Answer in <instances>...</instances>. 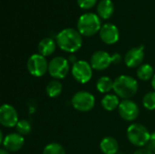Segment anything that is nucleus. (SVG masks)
<instances>
[{
  "instance_id": "obj_6",
  "label": "nucleus",
  "mask_w": 155,
  "mask_h": 154,
  "mask_svg": "<svg viewBox=\"0 0 155 154\" xmlns=\"http://www.w3.org/2000/svg\"><path fill=\"white\" fill-rule=\"evenodd\" d=\"M94 96L85 91L77 92L72 98L73 107L79 112H89L94 107Z\"/></svg>"
},
{
  "instance_id": "obj_20",
  "label": "nucleus",
  "mask_w": 155,
  "mask_h": 154,
  "mask_svg": "<svg viewBox=\"0 0 155 154\" xmlns=\"http://www.w3.org/2000/svg\"><path fill=\"white\" fill-rule=\"evenodd\" d=\"M96 88L97 90L102 93H106L110 92L112 89L114 90V82L111 78L107 76H103L98 79L96 83Z\"/></svg>"
},
{
  "instance_id": "obj_4",
  "label": "nucleus",
  "mask_w": 155,
  "mask_h": 154,
  "mask_svg": "<svg viewBox=\"0 0 155 154\" xmlns=\"http://www.w3.org/2000/svg\"><path fill=\"white\" fill-rule=\"evenodd\" d=\"M127 138L129 142L137 147H143L148 144L151 134L145 126L134 123L128 127L127 129Z\"/></svg>"
},
{
  "instance_id": "obj_10",
  "label": "nucleus",
  "mask_w": 155,
  "mask_h": 154,
  "mask_svg": "<svg viewBox=\"0 0 155 154\" xmlns=\"http://www.w3.org/2000/svg\"><path fill=\"white\" fill-rule=\"evenodd\" d=\"M18 114L16 110L10 104H3L0 108V123L6 128L16 126L18 123Z\"/></svg>"
},
{
  "instance_id": "obj_27",
  "label": "nucleus",
  "mask_w": 155,
  "mask_h": 154,
  "mask_svg": "<svg viewBox=\"0 0 155 154\" xmlns=\"http://www.w3.org/2000/svg\"><path fill=\"white\" fill-rule=\"evenodd\" d=\"M134 154H153V152L149 150V149H144V148H142V149H139L137 150Z\"/></svg>"
},
{
  "instance_id": "obj_21",
  "label": "nucleus",
  "mask_w": 155,
  "mask_h": 154,
  "mask_svg": "<svg viewBox=\"0 0 155 154\" xmlns=\"http://www.w3.org/2000/svg\"><path fill=\"white\" fill-rule=\"evenodd\" d=\"M153 75V68L148 64L140 65L137 70V76L142 81H148L152 79Z\"/></svg>"
},
{
  "instance_id": "obj_13",
  "label": "nucleus",
  "mask_w": 155,
  "mask_h": 154,
  "mask_svg": "<svg viewBox=\"0 0 155 154\" xmlns=\"http://www.w3.org/2000/svg\"><path fill=\"white\" fill-rule=\"evenodd\" d=\"M144 58L143 47H134L130 49L124 56V63L129 68H134L139 66Z\"/></svg>"
},
{
  "instance_id": "obj_8",
  "label": "nucleus",
  "mask_w": 155,
  "mask_h": 154,
  "mask_svg": "<svg viewBox=\"0 0 155 154\" xmlns=\"http://www.w3.org/2000/svg\"><path fill=\"white\" fill-rule=\"evenodd\" d=\"M69 62L64 57L57 56L53 58L48 64V73L54 79L64 78L69 72Z\"/></svg>"
},
{
  "instance_id": "obj_28",
  "label": "nucleus",
  "mask_w": 155,
  "mask_h": 154,
  "mask_svg": "<svg viewBox=\"0 0 155 154\" xmlns=\"http://www.w3.org/2000/svg\"><path fill=\"white\" fill-rule=\"evenodd\" d=\"M0 154H9L8 151H6L5 149H1L0 150Z\"/></svg>"
},
{
  "instance_id": "obj_14",
  "label": "nucleus",
  "mask_w": 155,
  "mask_h": 154,
  "mask_svg": "<svg viewBox=\"0 0 155 154\" xmlns=\"http://www.w3.org/2000/svg\"><path fill=\"white\" fill-rule=\"evenodd\" d=\"M3 145L5 149L8 152H17L24 146L25 140L23 135L19 133H10L5 136L3 141Z\"/></svg>"
},
{
  "instance_id": "obj_24",
  "label": "nucleus",
  "mask_w": 155,
  "mask_h": 154,
  "mask_svg": "<svg viewBox=\"0 0 155 154\" xmlns=\"http://www.w3.org/2000/svg\"><path fill=\"white\" fill-rule=\"evenodd\" d=\"M16 131L21 135H27L31 132V124L26 120H21L16 124Z\"/></svg>"
},
{
  "instance_id": "obj_29",
  "label": "nucleus",
  "mask_w": 155,
  "mask_h": 154,
  "mask_svg": "<svg viewBox=\"0 0 155 154\" xmlns=\"http://www.w3.org/2000/svg\"><path fill=\"white\" fill-rule=\"evenodd\" d=\"M152 85H153V87L154 88L155 90V74L154 75H153V80H152Z\"/></svg>"
},
{
  "instance_id": "obj_12",
  "label": "nucleus",
  "mask_w": 155,
  "mask_h": 154,
  "mask_svg": "<svg viewBox=\"0 0 155 154\" xmlns=\"http://www.w3.org/2000/svg\"><path fill=\"white\" fill-rule=\"evenodd\" d=\"M99 34L102 41L107 44H115L120 37L119 29L115 25L111 23H106L104 25H102L99 31Z\"/></svg>"
},
{
  "instance_id": "obj_5",
  "label": "nucleus",
  "mask_w": 155,
  "mask_h": 154,
  "mask_svg": "<svg viewBox=\"0 0 155 154\" xmlns=\"http://www.w3.org/2000/svg\"><path fill=\"white\" fill-rule=\"evenodd\" d=\"M121 55L119 54H114V55H110L105 51H97L93 54L91 57V66L93 69L97 71H103L110 66L112 63L118 64L121 61Z\"/></svg>"
},
{
  "instance_id": "obj_18",
  "label": "nucleus",
  "mask_w": 155,
  "mask_h": 154,
  "mask_svg": "<svg viewBox=\"0 0 155 154\" xmlns=\"http://www.w3.org/2000/svg\"><path fill=\"white\" fill-rule=\"evenodd\" d=\"M101 103H102L103 108L106 111H109V112L115 110L120 105L119 98L114 94H106L102 99Z\"/></svg>"
},
{
  "instance_id": "obj_23",
  "label": "nucleus",
  "mask_w": 155,
  "mask_h": 154,
  "mask_svg": "<svg viewBox=\"0 0 155 154\" xmlns=\"http://www.w3.org/2000/svg\"><path fill=\"white\" fill-rule=\"evenodd\" d=\"M143 104L147 110H155V92H150L144 95Z\"/></svg>"
},
{
  "instance_id": "obj_30",
  "label": "nucleus",
  "mask_w": 155,
  "mask_h": 154,
  "mask_svg": "<svg viewBox=\"0 0 155 154\" xmlns=\"http://www.w3.org/2000/svg\"><path fill=\"white\" fill-rule=\"evenodd\" d=\"M117 154H124V153H122V152H119V153H117Z\"/></svg>"
},
{
  "instance_id": "obj_19",
  "label": "nucleus",
  "mask_w": 155,
  "mask_h": 154,
  "mask_svg": "<svg viewBox=\"0 0 155 154\" xmlns=\"http://www.w3.org/2000/svg\"><path fill=\"white\" fill-rule=\"evenodd\" d=\"M45 91H46V93L49 97L55 98L61 94V93L63 91V85L58 80L54 79V80H52L51 82H49L47 84Z\"/></svg>"
},
{
  "instance_id": "obj_7",
  "label": "nucleus",
  "mask_w": 155,
  "mask_h": 154,
  "mask_svg": "<svg viewBox=\"0 0 155 154\" xmlns=\"http://www.w3.org/2000/svg\"><path fill=\"white\" fill-rule=\"evenodd\" d=\"M48 63L45 56L40 54H35L27 60V70L29 74L35 77H41L48 71Z\"/></svg>"
},
{
  "instance_id": "obj_15",
  "label": "nucleus",
  "mask_w": 155,
  "mask_h": 154,
  "mask_svg": "<svg viewBox=\"0 0 155 154\" xmlns=\"http://www.w3.org/2000/svg\"><path fill=\"white\" fill-rule=\"evenodd\" d=\"M56 48V43L54 39L50 37H45L42 39L38 44V52L43 56L51 55Z\"/></svg>"
},
{
  "instance_id": "obj_17",
  "label": "nucleus",
  "mask_w": 155,
  "mask_h": 154,
  "mask_svg": "<svg viewBox=\"0 0 155 154\" xmlns=\"http://www.w3.org/2000/svg\"><path fill=\"white\" fill-rule=\"evenodd\" d=\"M100 148L104 154H117L119 145L117 141L114 137L108 136L102 140L100 143Z\"/></svg>"
},
{
  "instance_id": "obj_2",
  "label": "nucleus",
  "mask_w": 155,
  "mask_h": 154,
  "mask_svg": "<svg viewBox=\"0 0 155 154\" xmlns=\"http://www.w3.org/2000/svg\"><path fill=\"white\" fill-rule=\"evenodd\" d=\"M114 91L119 97L129 100L138 91L137 81L129 75H120L114 81Z\"/></svg>"
},
{
  "instance_id": "obj_16",
  "label": "nucleus",
  "mask_w": 155,
  "mask_h": 154,
  "mask_svg": "<svg viewBox=\"0 0 155 154\" xmlns=\"http://www.w3.org/2000/svg\"><path fill=\"white\" fill-rule=\"evenodd\" d=\"M114 12V5L112 0H101L97 5V13L101 18L107 19Z\"/></svg>"
},
{
  "instance_id": "obj_9",
  "label": "nucleus",
  "mask_w": 155,
  "mask_h": 154,
  "mask_svg": "<svg viewBox=\"0 0 155 154\" xmlns=\"http://www.w3.org/2000/svg\"><path fill=\"white\" fill-rule=\"evenodd\" d=\"M92 66L89 63L84 60L76 61L72 67V74L75 81L80 84L88 83L93 75Z\"/></svg>"
},
{
  "instance_id": "obj_3",
  "label": "nucleus",
  "mask_w": 155,
  "mask_h": 154,
  "mask_svg": "<svg viewBox=\"0 0 155 154\" xmlns=\"http://www.w3.org/2000/svg\"><path fill=\"white\" fill-rule=\"evenodd\" d=\"M100 17L94 13H85L82 15L77 21V29L79 33L85 36H92L101 29Z\"/></svg>"
},
{
  "instance_id": "obj_11",
  "label": "nucleus",
  "mask_w": 155,
  "mask_h": 154,
  "mask_svg": "<svg viewBox=\"0 0 155 154\" xmlns=\"http://www.w3.org/2000/svg\"><path fill=\"white\" fill-rule=\"evenodd\" d=\"M118 111L120 116L127 122L135 120L139 115L138 105L131 100H124L122 103H120Z\"/></svg>"
},
{
  "instance_id": "obj_1",
  "label": "nucleus",
  "mask_w": 155,
  "mask_h": 154,
  "mask_svg": "<svg viewBox=\"0 0 155 154\" xmlns=\"http://www.w3.org/2000/svg\"><path fill=\"white\" fill-rule=\"evenodd\" d=\"M82 34L74 28H65L56 35V44L65 52L74 53L82 46Z\"/></svg>"
},
{
  "instance_id": "obj_26",
  "label": "nucleus",
  "mask_w": 155,
  "mask_h": 154,
  "mask_svg": "<svg viewBox=\"0 0 155 154\" xmlns=\"http://www.w3.org/2000/svg\"><path fill=\"white\" fill-rule=\"evenodd\" d=\"M153 153H155V132L151 134V138L150 141L148 143V148Z\"/></svg>"
},
{
  "instance_id": "obj_22",
  "label": "nucleus",
  "mask_w": 155,
  "mask_h": 154,
  "mask_svg": "<svg viewBox=\"0 0 155 154\" xmlns=\"http://www.w3.org/2000/svg\"><path fill=\"white\" fill-rule=\"evenodd\" d=\"M43 154H65V150L61 144L52 143L45 147Z\"/></svg>"
},
{
  "instance_id": "obj_25",
  "label": "nucleus",
  "mask_w": 155,
  "mask_h": 154,
  "mask_svg": "<svg viewBox=\"0 0 155 154\" xmlns=\"http://www.w3.org/2000/svg\"><path fill=\"white\" fill-rule=\"evenodd\" d=\"M97 0H77L78 5L83 9H89L93 7Z\"/></svg>"
}]
</instances>
